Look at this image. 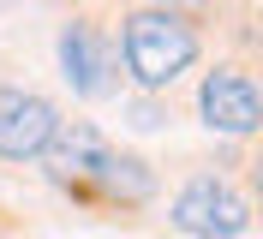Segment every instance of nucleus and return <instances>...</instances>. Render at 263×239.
I'll list each match as a JSON object with an SVG mask.
<instances>
[{
  "mask_svg": "<svg viewBox=\"0 0 263 239\" xmlns=\"http://www.w3.org/2000/svg\"><path fill=\"white\" fill-rule=\"evenodd\" d=\"M54 54H60V78L72 84V96H84V102L120 96V54H114V42H108V30H102L96 18L60 24Z\"/></svg>",
  "mask_w": 263,
  "mask_h": 239,
  "instance_id": "7ed1b4c3",
  "label": "nucleus"
},
{
  "mask_svg": "<svg viewBox=\"0 0 263 239\" xmlns=\"http://www.w3.org/2000/svg\"><path fill=\"white\" fill-rule=\"evenodd\" d=\"M126 120H132V126H138V132H162L167 126V120H162V102H156V96H138V102H126Z\"/></svg>",
  "mask_w": 263,
  "mask_h": 239,
  "instance_id": "0eeeda50",
  "label": "nucleus"
},
{
  "mask_svg": "<svg viewBox=\"0 0 263 239\" xmlns=\"http://www.w3.org/2000/svg\"><path fill=\"white\" fill-rule=\"evenodd\" d=\"M156 197V168L126 150H108L96 168V186H90V204H120V209H144Z\"/></svg>",
  "mask_w": 263,
  "mask_h": 239,
  "instance_id": "423d86ee",
  "label": "nucleus"
},
{
  "mask_svg": "<svg viewBox=\"0 0 263 239\" xmlns=\"http://www.w3.org/2000/svg\"><path fill=\"white\" fill-rule=\"evenodd\" d=\"M197 54H203L197 24L180 18V12H167V6H138V12H126V24H120V60H126L132 84L149 90V96L174 90V84L197 66Z\"/></svg>",
  "mask_w": 263,
  "mask_h": 239,
  "instance_id": "f257e3e1",
  "label": "nucleus"
},
{
  "mask_svg": "<svg viewBox=\"0 0 263 239\" xmlns=\"http://www.w3.org/2000/svg\"><path fill=\"white\" fill-rule=\"evenodd\" d=\"M6 6H12V0H0V12H6Z\"/></svg>",
  "mask_w": 263,
  "mask_h": 239,
  "instance_id": "6e6552de",
  "label": "nucleus"
},
{
  "mask_svg": "<svg viewBox=\"0 0 263 239\" xmlns=\"http://www.w3.org/2000/svg\"><path fill=\"white\" fill-rule=\"evenodd\" d=\"M174 227L192 239H239L251 227V204L246 191H233L221 174H192L180 191H174Z\"/></svg>",
  "mask_w": 263,
  "mask_h": 239,
  "instance_id": "f03ea898",
  "label": "nucleus"
},
{
  "mask_svg": "<svg viewBox=\"0 0 263 239\" xmlns=\"http://www.w3.org/2000/svg\"><path fill=\"white\" fill-rule=\"evenodd\" d=\"M60 108L30 84H0V161H36L48 150Z\"/></svg>",
  "mask_w": 263,
  "mask_h": 239,
  "instance_id": "39448f33",
  "label": "nucleus"
},
{
  "mask_svg": "<svg viewBox=\"0 0 263 239\" xmlns=\"http://www.w3.org/2000/svg\"><path fill=\"white\" fill-rule=\"evenodd\" d=\"M197 120L221 138H251L263 120V96H257V78L246 66H210L203 84H197Z\"/></svg>",
  "mask_w": 263,
  "mask_h": 239,
  "instance_id": "20e7f679",
  "label": "nucleus"
}]
</instances>
